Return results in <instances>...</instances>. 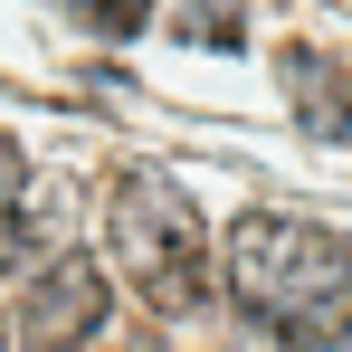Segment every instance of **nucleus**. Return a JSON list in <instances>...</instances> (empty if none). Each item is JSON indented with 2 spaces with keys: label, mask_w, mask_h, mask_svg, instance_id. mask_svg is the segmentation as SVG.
Returning a JSON list of instances; mask_svg holds the SVG:
<instances>
[{
  "label": "nucleus",
  "mask_w": 352,
  "mask_h": 352,
  "mask_svg": "<svg viewBox=\"0 0 352 352\" xmlns=\"http://www.w3.org/2000/svg\"><path fill=\"white\" fill-rule=\"evenodd\" d=\"M105 238H115L124 286L143 295L162 324H190L210 305V229L200 200L162 172H115L105 181Z\"/></svg>",
  "instance_id": "f03ea898"
},
{
  "label": "nucleus",
  "mask_w": 352,
  "mask_h": 352,
  "mask_svg": "<svg viewBox=\"0 0 352 352\" xmlns=\"http://www.w3.org/2000/svg\"><path fill=\"white\" fill-rule=\"evenodd\" d=\"M219 276L257 333H286V343H343L352 333V238H333L324 219L238 210Z\"/></svg>",
  "instance_id": "f257e3e1"
},
{
  "label": "nucleus",
  "mask_w": 352,
  "mask_h": 352,
  "mask_svg": "<svg viewBox=\"0 0 352 352\" xmlns=\"http://www.w3.org/2000/svg\"><path fill=\"white\" fill-rule=\"evenodd\" d=\"M67 19H86L96 38H143V19H153V0H67Z\"/></svg>",
  "instance_id": "39448f33"
},
{
  "label": "nucleus",
  "mask_w": 352,
  "mask_h": 352,
  "mask_svg": "<svg viewBox=\"0 0 352 352\" xmlns=\"http://www.w3.org/2000/svg\"><path fill=\"white\" fill-rule=\"evenodd\" d=\"M276 76H286V96H295V115H305V133H352V67L333 58V48H276Z\"/></svg>",
  "instance_id": "20e7f679"
},
{
  "label": "nucleus",
  "mask_w": 352,
  "mask_h": 352,
  "mask_svg": "<svg viewBox=\"0 0 352 352\" xmlns=\"http://www.w3.org/2000/svg\"><path fill=\"white\" fill-rule=\"evenodd\" d=\"M181 29H200V48H248L238 0H181Z\"/></svg>",
  "instance_id": "423d86ee"
},
{
  "label": "nucleus",
  "mask_w": 352,
  "mask_h": 352,
  "mask_svg": "<svg viewBox=\"0 0 352 352\" xmlns=\"http://www.w3.org/2000/svg\"><path fill=\"white\" fill-rule=\"evenodd\" d=\"M0 200H19V143L0 133Z\"/></svg>",
  "instance_id": "6e6552de"
},
{
  "label": "nucleus",
  "mask_w": 352,
  "mask_h": 352,
  "mask_svg": "<svg viewBox=\"0 0 352 352\" xmlns=\"http://www.w3.org/2000/svg\"><path fill=\"white\" fill-rule=\"evenodd\" d=\"M19 248H29V219H19V200H0V276L19 267Z\"/></svg>",
  "instance_id": "0eeeda50"
},
{
  "label": "nucleus",
  "mask_w": 352,
  "mask_h": 352,
  "mask_svg": "<svg viewBox=\"0 0 352 352\" xmlns=\"http://www.w3.org/2000/svg\"><path fill=\"white\" fill-rule=\"evenodd\" d=\"M105 305H115V286H105L96 257H48L29 305H19V343H96Z\"/></svg>",
  "instance_id": "7ed1b4c3"
}]
</instances>
